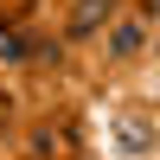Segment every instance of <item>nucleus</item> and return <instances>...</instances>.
Listing matches in <instances>:
<instances>
[{
    "label": "nucleus",
    "mask_w": 160,
    "mask_h": 160,
    "mask_svg": "<svg viewBox=\"0 0 160 160\" xmlns=\"http://www.w3.org/2000/svg\"><path fill=\"white\" fill-rule=\"evenodd\" d=\"M109 7H115V0H83V7L71 13V32H96V26L109 19Z\"/></svg>",
    "instance_id": "obj_1"
},
{
    "label": "nucleus",
    "mask_w": 160,
    "mask_h": 160,
    "mask_svg": "<svg viewBox=\"0 0 160 160\" xmlns=\"http://www.w3.org/2000/svg\"><path fill=\"white\" fill-rule=\"evenodd\" d=\"M141 45H148V32H141V26H115V38H109V51H115V58H135Z\"/></svg>",
    "instance_id": "obj_2"
}]
</instances>
